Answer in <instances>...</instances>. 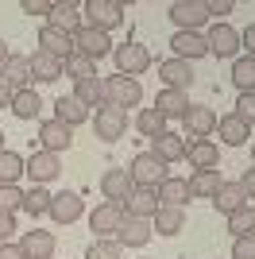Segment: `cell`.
Segmentation results:
<instances>
[{
	"label": "cell",
	"instance_id": "obj_1",
	"mask_svg": "<svg viewBox=\"0 0 255 259\" xmlns=\"http://www.w3.org/2000/svg\"><path fill=\"white\" fill-rule=\"evenodd\" d=\"M81 16H85V27H97V31L108 35L112 27H120L128 20V8L120 0H89V4H81Z\"/></svg>",
	"mask_w": 255,
	"mask_h": 259
},
{
	"label": "cell",
	"instance_id": "obj_2",
	"mask_svg": "<svg viewBox=\"0 0 255 259\" xmlns=\"http://www.w3.org/2000/svg\"><path fill=\"white\" fill-rule=\"evenodd\" d=\"M93 132H97V140H105V143H116L124 140V132H128V108L120 105H101L97 108V116H93Z\"/></svg>",
	"mask_w": 255,
	"mask_h": 259
},
{
	"label": "cell",
	"instance_id": "obj_3",
	"mask_svg": "<svg viewBox=\"0 0 255 259\" xmlns=\"http://www.w3.org/2000/svg\"><path fill=\"white\" fill-rule=\"evenodd\" d=\"M128 174H132V182L143 186V190H159V186L170 178V174H166V162L155 159L151 151L136 155V159H132V166H128Z\"/></svg>",
	"mask_w": 255,
	"mask_h": 259
},
{
	"label": "cell",
	"instance_id": "obj_4",
	"mask_svg": "<svg viewBox=\"0 0 255 259\" xmlns=\"http://www.w3.org/2000/svg\"><path fill=\"white\" fill-rule=\"evenodd\" d=\"M112 58H116V74H124V77H139L143 70H151V51L143 43L112 47Z\"/></svg>",
	"mask_w": 255,
	"mask_h": 259
},
{
	"label": "cell",
	"instance_id": "obj_5",
	"mask_svg": "<svg viewBox=\"0 0 255 259\" xmlns=\"http://www.w3.org/2000/svg\"><path fill=\"white\" fill-rule=\"evenodd\" d=\"M166 16L178 23V31H201L205 23H209L205 0H174V4L166 8Z\"/></svg>",
	"mask_w": 255,
	"mask_h": 259
},
{
	"label": "cell",
	"instance_id": "obj_6",
	"mask_svg": "<svg viewBox=\"0 0 255 259\" xmlns=\"http://www.w3.org/2000/svg\"><path fill=\"white\" fill-rule=\"evenodd\" d=\"M217 112H212L209 105H190V112L182 116V128H186V140H209L212 132H217Z\"/></svg>",
	"mask_w": 255,
	"mask_h": 259
},
{
	"label": "cell",
	"instance_id": "obj_7",
	"mask_svg": "<svg viewBox=\"0 0 255 259\" xmlns=\"http://www.w3.org/2000/svg\"><path fill=\"white\" fill-rule=\"evenodd\" d=\"M108 85V105H120V108H136L143 101V85H139V77H124V74H112L105 77Z\"/></svg>",
	"mask_w": 255,
	"mask_h": 259
},
{
	"label": "cell",
	"instance_id": "obj_8",
	"mask_svg": "<svg viewBox=\"0 0 255 259\" xmlns=\"http://www.w3.org/2000/svg\"><path fill=\"white\" fill-rule=\"evenodd\" d=\"M124 205H116V201H105V205H97L93 213H89V228L97 232V240H112L116 236V228L124 225Z\"/></svg>",
	"mask_w": 255,
	"mask_h": 259
},
{
	"label": "cell",
	"instance_id": "obj_9",
	"mask_svg": "<svg viewBox=\"0 0 255 259\" xmlns=\"http://www.w3.org/2000/svg\"><path fill=\"white\" fill-rule=\"evenodd\" d=\"M70 143H74V128H66L62 120H42L39 124V151H51V155H62L70 151Z\"/></svg>",
	"mask_w": 255,
	"mask_h": 259
},
{
	"label": "cell",
	"instance_id": "obj_10",
	"mask_svg": "<svg viewBox=\"0 0 255 259\" xmlns=\"http://www.w3.org/2000/svg\"><path fill=\"white\" fill-rule=\"evenodd\" d=\"M209 54H217V58H240V31H236L232 23H212L209 27Z\"/></svg>",
	"mask_w": 255,
	"mask_h": 259
},
{
	"label": "cell",
	"instance_id": "obj_11",
	"mask_svg": "<svg viewBox=\"0 0 255 259\" xmlns=\"http://www.w3.org/2000/svg\"><path fill=\"white\" fill-rule=\"evenodd\" d=\"M74 51H81L85 58H93V62H101L105 54H112V39H108L105 31H97V27H77L74 31Z\"/></svg>",
	"mask_w": 255,
	"mask_h": 259
},
{
	"label": "cell",
	"instance_id": "obj_12",
	"mask_svg": "<svg viewBox=\"0 0 255 259\" xmlns=\"http://www.w3.org/2000/svg\"><path fill=\"white\" fill-rule=\"evenodd\" d=\"M132 190H136V182H132V174H128L124 166H108V170L101 174V194H105V201L124 205L128 197H132Z\"/></svg>",
	"mask_w": 255,
	"mask_h": 259
},
{
	"label": "cell",
	"instance_id": "obj_13",
	"mask_svg": "<svg viewBox=\"0 0 255 259\" xmlns=\"http://www.w3.org/2000/svg\"><path fill=\"white\" fill-rule=\"evenodd\" d=\"M186 151H190V143H186V136H178V132H162V136H155L151 140V155L155 159H162L170 166V162H182L186 159Z\"/></svg>",
	"mask_w": 255,
	"mask_h": 259
},
{
	"label": "cell",
	"instance_id": "obj_14",
	"mask_svg": "<svg viewBox=\"0 0 255 259\" xmlns=\"http://www.w3.org/2000/svg\"><path fill=\"white\" fill-rule=\"evenodd\" d=\"M58 174H62V155L35 151L31 159H27V178H31L35 186H47V182H54Z\"/></svg>",
	"mask_w": 255,
	"mask_h": 259
},
{
	"label": "cell",
	"instance_id": "obj_15",
	"mask_svg": "<svg viewBox=\"0 0 255 259\" xmlns=\"http://www.w3.org/2000/svg\"><path fill=\"white\" fill-rule=\"evenodd\" d=\"M151 236H155V228H151V221H139V217H124V225L116 228V244L120 248H143V244H151Z\"/></svg>",
	"mask_w": 255,
	"mask_h": 259
},
{
	"label": "cell",
	"instance_id": "obj_16",
	"mask_svg": "<svg viewBox=\"0 0 255 259\" xmlns=\"http://www.w3.org/2000/svg\"><path fill=\"white\" fill-rule=\"evenodd\" d=\"M170 51H174V58H182V62H193V58H205V54H209V39H205L201 31H178L170 39Z\"/></svg>",
	"mask_w": 255,
	"mask_h": 259
},
{
	"label": "cell",
	"instance_id": "obj_17",
	"mask_svg": "<svg viewBox=\"0 0 255 259\" xmlns=\"http://www.w3.org/2000/svg\"><path fill=\"white\" fill-rule=\"evenodd\" d=\"M124 213L139 217V221H155V213H159V190H143V186H136L132 197L124 201Z\"/></svg>",
	"mask_w": 255,
	"mask_h": 259
},
{
	"label": "cell",
	"instance_id": "obj_18",
	"mask_svg": "<svg viewBox=\"0 0 255 259\" xmlns=\"http://www.w3.org/2000/svg\"><path fill=\"white\" fill-rule=\"evenodd\" d=\"M47 27H58V31L74 35L77 27H81V4H74V0H54V12L47 16Z\"/></svg>",
	"mask_w": 255,
	"mask_h": 259
},
{
	"label": "cell",
	"instance_id": "obj_19",
	"mask_svg": "<svg viewBox=\"0 0 255 259\" xmlns=\"http://www.w3.org/2000/svg\"><path fill=\"white\" fill-rule=\"evenodd\" d=\"M0 77L8 81L12 93H20V89H31V85H27V81H31V58H27V54H12L8 62L0 66Z\"/></svg>",
	"mask_w": 255,
	"mask_h": 259
},
{
	"label": "cell",
	"instance_id": "obj_20",
	"mask_svg": "<svg viewBox=\"0 0 255 259\" xmlns=\"http://www.w3.org/2000/svg\"><path fill=\"white\" fill-rule=\"evenodd\" d=\"M81 213H85L81 194H74V190H62V194H54V201H51V217L58 221V225H74Z\"/></svg>",
	"mask_w": 255,
	"mask_h": 259
},
{
	"label": "cell",
	"instance_id": "obj_21",
	"mask_svg": "<svg viewBox=\"0 0 255 259\" xmlns=\"http://www.w3.org/2000/svg\"><path fill=\"white\" fill-rule=\"evenodd\" d=\"M159 77L166 81V89H186L193 85V62H182V58H166L159 62Z\"/></svg>",
	"mask_w": 255,
	"mask_h": 259
},
{
	"label": "cell",
	"instance_id": "obj_22",
	"mask_svg": "<svg viewBox=\"0 0 255 259\" xmlns=\"http://www.w3.org/2000/svg\"><path fill=\"white\" fill-rule=\"evenodd\" d=\"M74 97L81 101L85 108H101L108 101V85H105V77L93 74V77H85V81H74Z\"/></svg>",
	"mask_w": 255,
	"mask_h": 259
},
{
	"label": "cell",
	"instance_id": "obj_23",
	"mask_svg": "<svg viewBox=\"0 0 255 259\" xmlns=\"http://www.w3.org/2000/svg\"><path fill=\"white\" fill-rule=\"evenodd\" d=\"M39 51H47V54H54V58H70L74 54V35H66V31H58V27H42L39 31Z\"/></svg>",
	"mask_w": 255,
	"mask_h": 259
},
{
	"label": "cell",
	"instance_id": "obj_24",
	"mask_svg": "<svg viewBox=\"0 0 255 259\" xmlns=\"http://www.w3.org/2000/svg\"><path fill=\"white\" fill-rule=\"evenodd\" d=\"M27 58H31V77L35 81H58V77L66 74V62L54 58V54H47V51H35V54H27Z\"/></svg>",
	"mask_w": 255,
	"mask_h": 259
},
{
	"label": "cell",
	"instance_id": "obj_25",
	"mask_svg": "<svg viewBox=\"0 0 255 259\" xmlns=\"http://www.w3.org/2000/svg\"><path fill=\"white\" fill-rule=\"evenodd\" d=\"M20 248L27 259H54V236L42 232V228H31V232H23Z\"/></svg>",
	"mask_w": 255,
	"mask_h": 259
},
{
	"label": "cell",
	"instance_id": "obj_26",
	"mask_svg": "<svg viewBox=\"0 0 255 259\" xmlns=\"http://www.w3.org/2000/svg\"><path fill=\"white\" fill-rule=\"evenodd\" d=\"M212 205H217V213L232 217L236 209H244V205H247V194H244V186H240V182H224L221 190L212 194Z\"/></svg>",
	"mask_w": 255,
	"mask_h": 259
},
{
	"label": "cell",
	"instance_id": "obj_27",
	"mask_svg": "<svg viewBox=\"0 0 255 259\" xmlns=\"http://www.w3.org/2000/svg\"><path fill=\"white\" fill-rule=\"evenodd\" d=\"M155 108H159L166 120H182L190 112V93H182V89H162L159 97H155Z\"/></svg>",
	"mask_w": 255,
	"mask_h": 259
},
{
	"label": "cell",
	"instance_id": "obj_28",
	"mask_svg": "<svg viewBox=\"0 0 255 259\" xmlns=\"http://www.w3.org/2000/svg\"><path fill=\"white\" fill-rule=\"evenodd\" d=\"M186 159H190L193 170H212V166L221 162V147H217L212 140H193L190 151H186Z\"/></svg>",
	"mask_w": 255,
	"mask_h": 259
},
{
	"label": "cell",
	"instance_id": "obj_29",
	"mask_svg": "<svg viewBox=\"0 0 255 259\" xmlns=\"http://www.w3.org/2000/svg\"><path fill=\"white\" fill-rule=\"evenodd\" d=\"M190 178H178V174H170L166 182L159 186V205H174V209H182L186 201H190Z\"/></svg>",
	"mask_w": 255,
	"mask_h": 259
},
{
	"label": "cell",
	"instance_id": "obj_30",
	"mask_svg": "<svg viewBox=\"0 0 255 259\" xmlns=\"http://www.w3.org/2000/svg\"><path fill=\"white\" fill-rule=\"evenodd\" d=\"M217 132H221V140L228 143V147H244V143L251 140V128H247V124L236 116V112H228V116L217 120Z\"/></svg>",
	"mask_w": 255,
	"mask_h": 259
},
{
	"label": "cell",
	"instance_id": "obj_31",
	"mask_svg": "<svg viewBox=\"0 0 255 259\" xmlns=\"http://www.w3.org/2000/svg\"><path fill=\"white\" fill-rule=\"evenodd\" d=\"M54 120H62L66 128H77V124L89 120V108L70 93V97H58V101H54Z\"/></svg>",
	"mask_w": 255,
	"mask_h": 259
},
{
	"label": "cell",
	"instance_id": "obj_32",
	"mask_svg": "<svg viewBox=\"0 0 255 259\" xmlns=\"http://www.w3.org/2000/svg\"><path fill=\"white\" fill-rule=\"evenodd\" d=\"M151 228L159 232V236H178L182 228H186V209H174V205H159Z\"/></svg>",
	"mask_w": 255,
	"mask_h": 259
},
{
	"label": "cell",
	"instance_id": "obj_33",
	"mask_svg": "<svg viewBox=\"0 0 255 259\" xmlns=\"http://www.w3.org/2000/svg\"><path fill=\"white\" fill-rule=\"evenodd\" d=\"M224 186V178H221V170L212 166V170H193L190 174V194L193 197H205V201H212V194Z\"/></svg>",
	"mask_w": 255,
	"mask_h": 259
},
{
	"label": "cell",
	"instance_id": "obj_34",
	"mask_svg": "<svg viewBox=\"0 0 255 259\" xmlns=\"http://www.w3.org/2000/svg\"><path fill=\"white\" fill-rule=\"evenodd\" d=\"M232 85L240 93H255V58L251 54H240L232 62Z\"/></svg>",
	"mask_w": 255,
	"mask_h": 259
},
{
	"label": "cell",
	"instance_id": "obj_35",
	"mask_svg": "<svg viewBox=\"0 0 255 259\" xmlns=\"http://www.w3.org/2000/svg\"><path fill=\"white\" fill-rule=\"evenodd\" d=\"M42 112V101L35 89H20L16 97H12V116H20V120H35Z\"/></svg>",
	"mask_w": 255,
	"mask_h": 259
},
{
	"label": "cell",
	"instance_id": "obj_36",
	"mask_svg": "<svg viewBox=\"0 0 255 259\" xmlns=\"http://www.w3.org/2000/svg\"><path fill=\"white\" fill-rule=\"evenodd\" d=\"M20 174H27V162H23L16 151L4 147V151H0V186H16Z\"/></svg>",
	"mask_w": 255,
	"mask_h": 259
},
{
	"label": "cell",
	"instance_id": "obj_37",
	"mask_svg": "<svg viewBox=\"0 0 255 259\" xmlns=\"http://www.w3.org/2000/svg\"><path fill=\"white\" fill-rule=\"evenodd\" d=\"M136 128L143 132L147 140H155V136H162V132H166V116H162L155 105H151V108H139V112H136Z\"/></svg>",
	"mask_w": 255,
	"mask_h": 259
},
{
	"label": "cell",
	"instance_id": "obj_38",
	"mask_svg": "<svg viewBox=\"0 0 255 259\" xmlns=\"http://www.w3.org/2000/svg\"><path fill=\"white\" fill-rule=\"evenodd\" d=\"M51 201H54V194L47 190V186H31L27 194H23V209L31 217H42V213H51Z\"/></svg>",
	"mask_w": 255,
	"mask_h": 259
},
{
	"label": "cell",
	"instance_id": "obj_39",
	"mask_svg": "<svg viewBox=\"0 0 255 259\" xmlns=\"http://www.w3.org/2000/svg\"><path fill=\"white\" fill-rule=\"evenodd\" d=\"M228 232H232V236H247V232H255V205H251V201L228 217Z\"/></svg>",
	"mask_w": 255,
	"mask_h": 259
},
{
	"label": "cell",
	"instance_id": "obj_40",
	"mask_svg": "<svg viewBox=\"0 0 255 259\" xmlns=\"http://www.w3.org/2000/svg\"><path fill=\"white\" fill-rule=\"evenodd\" d=\"M66 74L74 77V81H85V77L97 74V62H93V58H85L81 51H74L70 58H66Z\"/></svg>",
	"mask_w": 255,
	"mask_h": 259
},
{
	"label": "cell",
	"instance_id": "obj_41",
	"mask_svg": "<svg viewBox=\"0 0 255 259\" xmlns=\"http://www.w3.org/2000/svg\"><path fill=\"white\" fill-rule=\"evenodd\" d=\"M85 259H124V248H120L116 240H93L85 248Z\"/></svg>",
	"mask_w": 255,
	"mask_h": 259
},
{
	"label": "cell",
	"instance_id": "obj_42",
	"mask_svg": "<svg viewBox=\"0 0 255 259\" xmlns=\"http://www.w3.org/2000/svg\"><path fill=\"white\" fill-rule=\"evenodd\" d=\"M16 209H23V190L20 186H0V213L16 217Z\"/></svg>",
	"mask_w": 255,
	"mask_h": 259
},
{
	"label": "cell",
	"instance_id": "obj_43",
	"mask_svg": "<svg viewBox=\"0 0 255 259\" xmlns=\"http://www.w3.org/2000/svg\"><path fill=\"white\" fill-rule=\"evenodd\" d=\"M236 116L244 120L247 128H255V93H240V101H236Z\"/></svg>",
	"mask_w": 255,
	"mask_h": 259
},
{
	"label": "cell",
	"instance_id": "obj_44",
	"mask_svg": "<svg viewBox=\"0 0 255 259\" xmlns=\"http://www.w3.org/2000/svg\"><path fill=\"white\" fill-rule=\"evenodd\" d=\"M232 259H255V232H247V236H236Z\"/></svg>",
	"mask_w": 255,
	"mask_h": 259
},
{
	"label": "cell",
	"instance_id": "obj_45",
	"mask_svg": "<svg viewBox=\"0 0 255 259\" xmlns=\"http://www.w3.org/2000/svg\"><path fill=\"white\" fill-rule=\"evenodd\" d=\"M205 8H209V16H217V23H224V16H232V0H205Z\"/></svg>",
	"mask_w": 255,
	"mask_h": 259
},
{
	"label": "cell",
	"instance_id": "obj_46",
	"mask_svg": "<svg viewBox=\"0 0 255 259\" xmlns=\"http://www.w3.org/2000/svg\"><path fill=\"white\" fill-rule=\"evenodd\" d=\"M20 8L27 12V16H51V12H54V0H23Z\"/></svg>",
	"mask_w": 255,
	"mask_h": 259
},
{
	"label": "cell",
	"instance_id": "obj_47",
	"mask_svg": "<svg viewBox=\"0 0 255 259\" xmlns=\"http://www.w3.org/2000/svg\"><path fill=\"white\" fill-rule=\"evenodd\" d=\"M12 232H16V217H12V213H0V244H8Z\"/></svg>",
	"mask_w": 255,
	"mask_h": 259
},
{
	"label": "cell",
	"instance_id": "obj_48",
	"mask_svg": "<svg viewBox=\"0 0 255 259\" xmlns=\"http://www.w3.org/2000/svg\"><path fill=\"white\" fill-rule=\"evenodd\" d=\"M240 186H244L247 201H255V166H247V170H244V178H240Z\"/></svg>",
	"mask_w": 255,
	"mask_h": 259
},
{
	"label": "cell",
	"instance_id": "obj_49",
	"mask_svg": "<svg viewBox=\"0 0 255 259\" xmlns=\"http://www.w3.org/2000/svg\"><path fill=\"white\" fill-rule=\"evenodd\" d=\"M0 259H27V255H23L20 244H12V240H8V244H0Z\"/></svg>",
	"mask_w": 255,
	"mask_h": 259
},
{
	"label": "cell",
	"instance_id": "obj_50",
	"mask_svg": "<svg viewBox=\"0 0 255 259\" xmlns=\"http://www.w3.org/2000/svg\"><path fill=\"white\" fill-rule=\"evenodd\" d=\"M240 47H247V54H251V58H255V23H251V27H247L244 35H240Z\"/></svg>",
	"mask_w": 255,
	"mask_h": 259
},
{
	"label": "cell",
	"instance_id": "obj_51",
	"mask_svg": "<svg viewBox=\"0 0 255 259\" xmlns=\"http://www.w3.org/2000/svg\"><path fill=\"white\" fill-rule=\"evenodd\" d=\"M12 97H16V93H12V89H8V81L0 77V108H12Z\"/></svg>",
	"mask_w": 255,
	"mask_h": 259
},
{
	"label": "cell",
	"instance_id": "obj_52",
	"mask_svg": "<svg viewBox=\"0 0 255 259\" xmlns=\"http://www.w3.org/2000/svg\"><path fill=\"white\" fill-rule=\"evenodd\" d=\"M8 58H12V51H8V47H4V39H0V66L8 62Z\"/></svg>",
	"mask_w": 255,
	"mask_h": 259
},
{
	"label": "cell",
	"instance_id": "obj_53",
	"mask_svg": "<svg viewBox=\"0 0 255 259\" xmlns=\"http://www.w3.org/2000/svg\"><path fill=\"white\" fill-rule=\"evenodd\" d=\"M0 151H4V132H0Z\"/></svg>",
	"mask_w": 255,
	"mask_h": 259
},
{
	"label": "cell",
	"instance_id": "obj_54",
	"mask_svg": "<svg viewBox=\"0 0 255 259\" xmlns=\"http://www.w3.org/2000/svg\"><path fill=\"white\" fill-rule=\"evenodd\" d=\"M251 162H255V143H251Z\"/></svg>",
	"mask_w": 255,
	"mask_h": 259
}]
</instances>
